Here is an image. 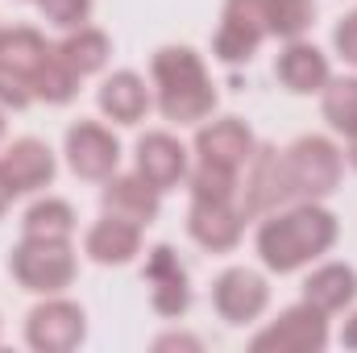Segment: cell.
I'll return each mask as SVG.
<instances>
[{
    "label": "cell",
    "instance_id": "obj_1",
    "mask_svg": "<svg viewBox=\"0 0 357 353\" xmlns=\"http://www.w3.org/2000/svg\"><path fill=\"white\" fill-rule=\"evenodd\" d=\"M337 241V216L320 204H299L291 212H274L258 229V254L274 274H291L303 262L328 254Z\"/></svg>",
    "mask_w": 357,
    "mask_h": 353
},
{
    "label": "cell",
    "instance_id": "obj_2",
    "mask_svg": "<svg viewBox=\"0 0 357 353\" xmlns=\"http://www.w3.org/2000/svg\"><path fill=\"white\" fill-rule=\"evenodd\" d=\"M154 84H158V108L167 121L191 125L216 108V88L199 54L187 46H167L154 54Z\"/></svg>",
    "mask_w": 357,
    "mask_h": 353
},
{
    "label": "cell",
    "instance_id": "obj_3",
    "mask_svg": "<svg viewBox=\"0 0 357 353\" xmlns=\"http://www.w3.org/2000/svg\"><path fill=\"white\" fill-rule=\"evenodd\" d=\"M13 278L25 291L54 295V291L71 287V278H75V254H71L67 241H33V237H25L13 250Z\"/></svg>",
    "mask_w": 357,
    "mask_h": 353
},
{
    "label": "cell",
    "instance_id": "obj_4",
    "mask_svg": "<svg viewBox=\"0 0 357 353\" xmlns=\"http://www.w3.org/2000/svg\"><path fill=\"white\" fill-rule=\"evenodd\" d=\"M287 175H291V191L320 200L341 183V150L328 137H299L287 154Z\"/></svg>",
    "mask_w": 357,
    "mask_h": 353
},
{
    "label": "cell",
    "instance_id": "obj_5",
    "mask_svg": "<svg viewBox=\"0 0 357 353\" xmlns=\"http://www.w3.org/2000/svg\"><path fill=\"white\" fill-rule=\"evenodd\" d=\"M324 345H328V324L324 312H316L312 303L287 308L270 329H262L250 341L254 353H320Z\"/></svg>",
    "mask_w": 357,
    "mask_h": 353
},
{
    "label": "cell",
    "instance_id": "obj_6",
    "mask_svg": "<svg viewBox=\"0 0 357 353\" xmlns=\"http://www.w3.org/2000/svg\"><path fill=\"white\" fill-rule=\"evenodd\" d=\"M266 33H270L266 0H229L225 4V21L216 29V59L250 63Z\"/></svg>",
    "mask_w": 357,
    "mask_h": 353
},
{
    "label": "cell",
    "instance_id": "obj_7",
    "mask_svg": "<svg viewBox=\"0 0 357 353\" xmlns=\"http://www.w3.org/2000/svg\"><path fill=\"white\" fill-rule=\"evenodd\" d=\"M291 191V175H287V158L278 150H254L250 158V179H245V191H241V216H262V212H274Z\"/></svg>",
    "mask_w": 357,
    "mask_h": 353
},
{
    "label": "cell",
    "instance_id": "obj_8",
    "mask_svg": "<svg viewBox=\"0 0 357 353\" xmlns=\"http://www.w3.org/2000/svg\"><path fill=\"white\" fill-rule=\"evenodd\" d=\"M25 337L42 353H71L84 341V312L75 303H67V299H50V303L29 312Z\"/></svg>",
    "mask_w": 357,
    "mask_h": 353
},
{
    "label": "cell",
    "instance_id": "obj_9",
    "mask_svg": "<svg viewBox=\"0 0 357 353\" xmlns=\"http://www.w3.org/2000/svg\"><path fill=\"white\" fill-rule=\"evenodd\" d=\"M212 299H216V312H220L229 324H245V320H258V316L266 312L270 291H266V283H262V274L237 266V270H225V274L216 278Z\"/></svg>",
    "mask_w": 357,
    "mask_h": 353
},
{
    "label": "cell",
    "instance_id": "obj_10",
    "mask_svg": "<svg viewBox=\"0 0 357 353\" xmlns=\"http://www.w3.org/2000/svg\"><path fill=\"white\" fill-rule=\"evenodd\" d=\"M116 158H121V146L104 125L79 121L67 133V163L79 179H108L116 171Z\"/></svg>",
    "mask_w": 357,
    "mask_h": 353
},
{
    "label": "cell",
    "instance_id": "obj_11",
    "mask_svg": "<svg viewBox=\"0 0 357 353\" xmlns=\"http://www.w3.org/2000/svg\"><path fill=\"white\" fill-rule=\"evenodd\" d=\"M146 283H150V303L158 316H183L191 303V287H187V270L178 262L171 246H154L146 258Z\"/></svg>",
    "mask_w": 357,
    "mask_h": 353
},
{
    "label": "cell",
    "instance_id": "obj_12",
    "mask_svg": "<svg viewBox=\"0 0 357 353\" xmlns=\"http://www.w3.org/2000/svg\"><path fill=\"white\" fill-rule=\"evenodd\" d=\"M241 220L245 216H241V208H233V200H195L191 212H187L191 237L212 254L233 250L241 241Z\"/></svg>",
    "mask_w": 357,
    "mask_h": 353
},
{
    "label": "cell",
    "instance_id": "obj_13",
    "mask_svg": "<svg viewBox=\"0 0 357 353\" xmlns=\"http://www.w3.org/2000/svg\"><path fill=\"white\" fill-rule=\"evenodd\" d=\"M195 150H199V163H212V167H225V171H241L254 158V133L237 117L212 121V125L199 129Z\"/></svg>",
    "mask_w": 357,
    "mask_h": 353
},
{
    "label": "cell",
    "instance_id": "obj_14",
    "mask_svg": "<svg viewBox=\"0 0 357 353\" xmlns=\"http://www.w3.org/2000/svg\"><path fill=\"white\" fill-rule=\"evenodd\" d=\"M137 175L158 191H171L187 175V150L171 133H146L137 142Z\"/></svg>",
    "mask_w": 357,
    "mask_h": 353
},
{
    "label": "cell",
    "instance_id": "obj_15",
    "mask_svg": "<svg viewBox=\"0 0 357 353\" xmlns=\"http://www.w3.org/2000/svg\"><path fill=\"white\" fill-rule=\"evenodd\" d=\"M100 200H104L108 216H121L137 229L158 216V187H150L142 175H121V179L108 175V187H104Z\"/></svg>",
    "mask_w": 357,
    "mask_h": 353
},
{
    "label": "cell",
    "instance_id": "obj_16",
    "mask_svg": "<svg viewBox=\"0 0 357 353\" xmlns=\"http://www.w3.org/2000/svg\"><path fill=\"white\" fill-rule=\"evenodd\" d=\"M0 167H4V179L13 187V195L17 191H38V187H46L54 179V154L38 137H21V142L8 146V154L0 158Z\"/></svg>",
    "mask_w": 357,
    "mask_h": 353
},
{
    "label": "cell",
    "instance_id": "obj_17",
    "mask_svg": "<svg viewBox=\"0 0 357 353\" xmlns=\"http://www.w3.org/2000/svg\"><path fill=\"white\" fill-rule=\"evenodd\" d=\"M274 71H278L282 88L299 91V96H307V91H324V84H328V59H324L316 46L299 42V38L278 54Z\"/></svg>",
    "mask_w": 357,
    "mask_h": 353
},
{
    "label": "cell",
    "instance_id": "obj_18",
    "mask_svg": "<svg viewBox=\"0 0 357 353\" xmlns=\"http://www.w3.org/2000/svg\"><path fill=\"white\" fill-rule=\"evenodd\" d=\"M357 295V270L354 266H341V262H328L320 266L307 283H303V303H312L316 312H341L345 303H354Z\"/></svg>",
    "mask_w": 357,
    "mask_h": 353
},
{
    "label": "cell",
    "instance_id": "obj_19",
    "mask_svg": "<svg viewBox=\"0 0 357 353\" xmlns=\"http://www.w3.org/2000/svg\"><path fill=\"white\" fill-rule=\"evenodd\" d=\"M142 250V229L121 220V216H108V220H96L88 233V254L91 262L100 266H121L129 262L133 254Z\"/></svg>",
    "mask_w": 357,
    "mask_h": 353
},
{
    "label": "cell",
    "instance_id": "obj_20",
    "mask_svg": "<svg viewBox=\"0 0 357 353\" xmlns=\"http://www.w3.org/2000/svg\"><path fill=\"white\" fill-rule=\"evenodd\" d=\"M100 108L112 121H121V125H137L146 117V108H150V91H146V84L133 71H116L100 88Z\"/></svg>",
    "mask_w": 357,
    "mask_h": 353
},
{
    "label": "cell",
    "instance_id": "obj_21",
    "mask_svg": "<svg viewBox=\"0 0 357 353\" xmlns=\"http://www.w3.org/2000/svg\"><path fill=\"white\" fill-rule=\"evenodd\" d=\"M54 46H46V38L38 33V29H8V33H0V67H13L17 75H33L42 63H46V54H50Z\"/></svg>",
    "mask_w": 357,
    "mask_h": 353
},
{
    "label": "cell",
    "instance_id": "obj_22",
    "mask_svg": "<svg viewBox=\"0 0 357 353\" xmlns=\"http://www.w3.org/2000/svg\"><path fill=\"white\" fill-rule=\"evenodd\" d=\"M75 233V212L63 200H38L25 212V237L33 241H71Z\"/></svg>",
    "mask_w": 357,
    "mask_h": 353
},
{
    "label": "cell",
    "instance_id": "obj_23",
    "mask_svg": "<svg viewBox=\"0 0 357 353\" xmlns=\"http://www.w3.org/2000/svg\"><path fill=\"white\" fill-rule=\"evenodd\" d=\"M59 54H63V63L84 80L91 71H100L104 63H108V38L100 33V29H88V25H79L63 46H59Z\"/></svg>",
    "mask_w": 357,
    "mask_h": 353
},
{
    "label": "cell",
    "instance_id": "obj_24",
    "mask_svg": "<svg viewBox=\"0 0 357 353\" xmlns=\"http://www.w3.org/2000/svg\"><path fill=\"white\" fill-rule=\"evenodd\" d=\"M29 84H33V96H42L46 104H67V100L75 96V88H79V75L63 63L59 50H50L46 63L29 75Z\"/></svg>",
    "mask_w": 357,
    "mask_h": 353
},
{
    "label": "cell",
    "instance_id": "obj_25",
    "mask_svg": "<svg viewBox=\"0 0 357 353\" xmlns=\"http://www.w3.org/2000/svg\"><path fill=\"white\" fill-rule=\"evenodd\" d=\"M324 117L337 133H357V80H328L324 84Z\"/></svg>",
    "mask_w": 357,
    "mask_h": 353
},
{
    "label": "cell",
    "instance_id": "obj_26",
    "mask_svg": "<svg viewBox=\"0 0 357 353\" xmlns=\"http://www.w3.org/2000/svg\"><path fill=\"white\" fill-rule=\"evenodd\" d=\"M316 17V4L312 0H266V21H270V33L274 38H287L295 42Z\"/></svg>",
    "mask_w": 357,
    "mask_h": 353
},
{
    "label": "cell",
    "instance_id": "obj_27",
    "mask_svg": "<svg viewBox=\"0 0 357 353\" xmlns=\"http://www.w3.org/2000/svg\"><path fill=\"white\" fill-rule=\"evenodd\" d=\"M191 195H195V200H233V195H237V171L199 163V167L191 171Z\"/></svg>",
    "mask_w": 357,
    "mask_h": 353
},
{
    "label": "cell",
    "instance_id": "obj_28",
    "mask_svg": "<svg viewBox=\"0 0 357 353\" xmlns=\"http://www.w3.org/2000/svg\"><path fill=\"white\" fill-rule=\"evenodd\" d=\"M38 8L46 13V21H54L63 29H79L91 13V0H38Z\"/></svg>",
    "mask_w": 357,
    "mask_h": 353
},
{
    "label": "cell",
    "instance_id": "obj_29",
    "mask_svg": "<svg viewBox=\"0 0 357 353\" xmlns=\"http://www.w3.org/2000/svg\"><path fill=\"white\" fill-rule=\"evenodd\" d=\"M33 100V84L25 75H17L13 67H0V104L8 108H25Z\"/></svg>",
    "mask_w": 357,
    "mask_h": 353
},
{
    "label": "cell",
    "instance_id": "obj_30",
    "mask_svg": "<svg viewBox=\"0 0 357 353\" xmlns=\"http://www.w3.org/2000/svg\"><path fill=\"white\" fill-rule=\"evenodd\" d=\"M333 42H337V50H341V59L357 67V13H349V17H345V21L337 25Z\"/></svg>",
    "mask_w": 357,
    "mask_h": 353
},
{
    "label": "cell",
    "instance_id": "obj_31",
    "mask_svg": "<svg viewBox=\"0 0 357 353\" xmlns=\"http://www.w3.org/2000/svg\"><path fill=\"white\" fill-rule=\"evenodd\" d=\"M158 350H199V341H191V337H162Z\"/></svg>",
    "mask_w": 357,
    "mask_h": 353
},
{
    "label": "cell",
    "instance_id": "obj_32",
    "mask_svg": "<svg viewBox=\"0 0 357 353\" xmlns=\"http://www.w3.org/2000/svg\"><path fill=\"white\" fill-rule=\"evenodd\" d=\"M8 200H13V187H8V179H4V167H0V216H4V208H8Z\"/></svg>",
    "mask_w": 357,
    "mask_h": 353
},
{
    "label": "cell",
    "instance_id": "obj_33",
    "mask_svg": "<svg viewBox=\"0 0 357 353\" xmlns=\"http://www.w3.org/2000/svg\"><path fill=\"white\" fill-rule=\"evenodd\" d=\"M341 341H345V350H357V316L345 324V333H341Z\"/></svg>",
    "mask_w": 357,
    "mask_h": 353
},
{
    "label": "cell",
    "instance_id": "obj_34",
    "mask_svg": "<svg viewBox=\"0 0 357 353\" xmlns=\"http://www.w3.org/2000/svg\"><path fill=\"white\" fill-rule=\"evenodd\" d=\"M349 163H354V167H357V133H354V137H349Z\"/></svg>",
    "mask_w": 357,
    "mask_h": 353
},
{
    "label": "cell",
    "instance_id": "obj_35",
    "mask_svg": "<svg viewBox=\"0 0 357 353\" xmlns=\"http://www.w3.org/2000/svg\"><path fill=\"white\" fill-rule=\"evenodd\" d=\"M0 137H4V117H0Z\"/></svg>",
    "mask_w": 357,
    "mask_h": 353
}]
</instances>
